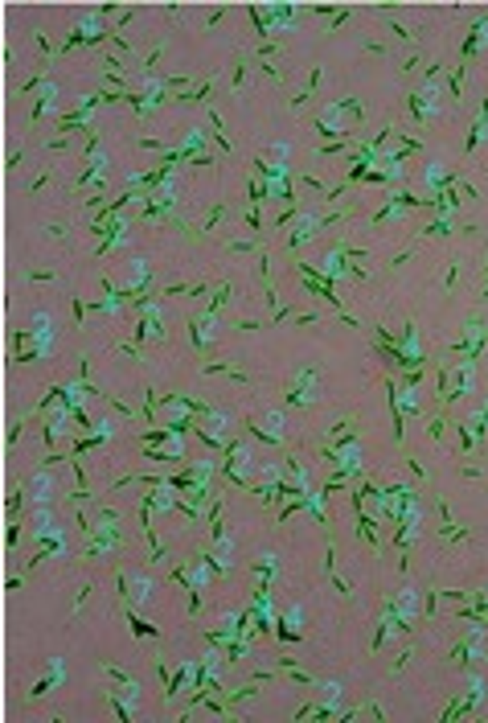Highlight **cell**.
I'll list each match as a JSON object with an SVG mask.
<instances>
[{
  "label": "cell",
  "mask_w": 488,
  "mask_h": 723,
  "mask_svg": "<svg viewBox=\"0 0 488 723\" xmlns=\"http://www.w3.org/2000/svg\"><path fill=\"white\" fill-rule=\"evenodd\" d=\"M144 279H148V263H144V259H132V275H128V292H132V288H140Z\"/></svg>",
  "instance_id": "5b68a950"
},
{
  "label": "cell",
  "mask_w": 488,
  "mask_h": 723,
  "mask_svg": "<svg viewBox=\"0 0 488 723\" xmlns=\"http://www.w3.org/2000/svg\"><path fill=\"white\" fill-rule=\"evenodd\" d=\"M485 592H488V587H485Z\"/></svg>",
  "instance_id": "9c48e42d"
},
{
  "label": "cell",
  "mask_w": 488,
  "mask_h": 723,
  "mask_svg": "<svg viewBox=\"0 0 488 723\" xmlns=\"http://www.w3.org/2000/svg\"><path fill=\"white\" fill-rule=\"evenodd\" d=\"M226 469H230V477H234V481H242V477H246V469H251V452L242 448V444H234V448H230V464H226Z\"/></svg>",
  "instance_id": "3957f363"
},
{
  "label": "cell",
  "mask_w": 488,
  "mask_h": 723,
  "mask_svg": "<svg viewBox=\"0 0 488 723\" xmlns=\"http://www.w3.org/2000/svg\"><path fill=\"white\" fill-rule=\"evenodd\" d=\"M287 399H292V403H300V407H308V403H316V399H320V374H316L312 366L296 374V382H292V395H287Z\"/></svg>",
  "instance_id": "6da1fadb"
},
{
  "label": "cell",
  "mask_w": 488,
  "mask_h": 723,
  "mask_svg": "<svg viewBox=\"0 0 488 723\" xmlns=\"http://www.w3.org/2000/svg\"><path fill=\"white\" fill-rule=\"evenodd\" d=\"M320 226H324V218H316V214H308V218H300V230L292 234V247H304V243H308V238H312V234H316V230H320Z\"/></svg>",
  "instance_id": "277c9868"
},
{
  "label": "cell",
  "mask_w": 488,
  "mask_h": 723,
  "mask_svg": "<svg viewBox=\"0 0 488 723\" xmlns=\"http://www.w3.org/2000/svg\"><path fill=\"white\" fill-rule=\"evenodd\" d=\"M214 329H218V313L197 316V320L189 325V337H193V346H210V341H214Z\"/></svg>",
  "instance_id": "7a4b0ae2"
},
{
  "label": "cell",
  "mask_w": 488,
  "mask_h": 723,
  "mask_svg": "<svg viewBox=\"0 0 488 723\" xmlns=\"http://www.w3.org/2000/svg\"><path fill=\"white\" fill-rule=\"evenodd\" d=\"M476 432H480V436L488 432V399L480 403V411H476Z\"/></svg>",
  "instance_id": "ba28073f"
},
{
  "label": "cell",
  "mask_w": 488,
  "mask_h": 723,
  "mask_svg": "<svg viewBox=\"0 0 488 723\" xmlns=\"http://www.w3.org/2000/svg\"><path fill=\"white\" fill-rule=\"evenodd\" d=\"M49 494H53V481H49V477H33V497H37V501H49Z\"/></svg>",
  "instance_id": "8992f818"
},
{
  "label": "cell",
  "mask_w": 488,
  "mask_h": 723,
  "mask_svg": "<svg viewBox=\"0 0 488 723\" xmlns=\"http://www.w3.org/2000/svg\"><path fill=\"white\" fill-rule=\"evenodd\" d=\"M148 592H152V584H148V580H132V604H144V600H148Z\"/></svg>",
  "instance_id": "52a82bcc"
}]
</instances>
